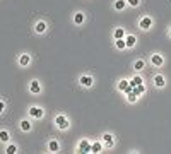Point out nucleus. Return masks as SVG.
I'll list each match as a JSON object with an SVG mask.
<instances>
[{
    "label": "nucleus",
    "instance_id": "nucleus-27",
    "mask_svg": "<svg viewBox=\"0 0 171 154\" xmlns=\"http://www.w3.org/2000/svg\"><path fill=\"white\" fill-rule=\"evenodd\" d=\"M139 2H140V0H127V3H130L132 7H137V5H139Z\"/></svg>",
    "mask_w": 171,
    "mask_h": 154
},
{
    "label": "nucleus",
    "instance_id": "nucleus-5",
    "mask_svg": "<svg viewBox=\"0 0 171 154\" xmlns=\"http://www.w3.org/2000/svg\"><path fill=\"white\" fill-rule=\"evenodd\" d=\"M79 82H80L84 87H91V86H93V77H91V76H82Z\"/></svg>",
    "mask_w": 171,
    "mask_h": 154
},
{
    "label": "nucleus",
    "instance_id": "nucleus-24",
    "mask_svg": "<svg viewBox=\"0 0 171 154\" xmlns=\"http://www.w3.org/2000/svg\"><path fill=\"white\" fill-rule=\"evenodd\" d=\"M0 140H2V142H7V140H9V134H7L5 130L0 132Z\"/></svg>",
    "mask_w": 171,
    "mask_h": 154
},
{
    "label": "nucleus",
    "instance_id": "nucleus-3",
    "mask_svg": "<svg viewBox=\"0 0 171 154\" xmlns=\"http://www.w3.org/2000/svg\"><path fill=\"white\" fill-rule=\"evenodd\" d=\"M139 26H140V29H151L152 19H151V17H142L140 22H139Z\"/></svg>",
    "mask_w": 171,
    "mask_h": 154
},
{
    "label": "nucleus",
    "instance_id": "nucleus-6",
    "mask_svg": "<svg viewBox=\"0 0 171 154\" xmlns=\"http://www.w3.org/2000/svg\"><path fill=\"white\" fill-rule=\"evenodd\" d=\"M128 87H130V80H125V79H123V80H120V82H118V89H120V91H123V93H125Z\"/></svg>",
    "mask_w": 171,
    "mask_h": 154
},
{
    "label": "nucleus",
    "instance_id": "nucleus-10",
    "mask_svg": "<svg viewBox=\"0 0 171 154\" xmlns=\"http://www.w3.org/2000/svg\"><path fill=\"white\" fill-rule=\"evenodd\" d=\"M48 151H50V153H57L58 151V142L57 140H50V142H48Z\"/></svg>",
    "mask_w": 171,
    "mask_h": 154
},
{
    "label": "nucleus",
    "instance_id": "nucleus-11",
    "mask_svg": "<svg viewBox=\"0 0 171 154\" xmlns=\"http://www.w3.org/2000/svg\"><path fill=\"white\" fill-rule=\"evenodd\" d=\"M125 7H127V0H116L115 2V9L116 10H123Z\"/></svg>",
    "mask_w": 171,
    "mask_h": 154
},
{
    "label": "nucleus",
    "instance_id": "nucleus-2",
    "mask_svg": "<svg viewBox=\"0 0 171 154\" xmlns=\"http://www.w3.org/2000/svg\"><path fill=\"white\" fill-rule=\"evenodd\" d=\"M55 123H57L58 129H62V130H63V129H69V120H67V116H63V115L57 116Z\"/></svg>",
    "mask_w": 171,
    "mask_h": 154
},
{
    "label": "nucleus",
    "instance_id": "nucleus-14",
    "mask_svg": "<svg viewBox=\"0 0 171 154\" xmlns=\"http://www.w3.org/2000/svg\"><path fill=\"white\" fill-rule=\"evenodd\" d=\"M34 29H36V33H45V31H46V24L41 21V22H38V24L34 26Z\"/></svg>",
    "mask_w": 171,
    "mask_h": 154
},
{
    "label": "nucleus",
    "instance_id": "nucleus-21",
    "mask_svg": "<svg viewBox=\"0 0 171 154\" xmlns=\"http://www.w3.org/2000/svg\"><path fill=\"white\" fill-rule=\"evenodd\" d=\"M116 48H118V50H123V48H127L125 38H123V39H116Z\"/></svg>",
    "mask_w": 171,
    "mask_h": 154
},
{
    "label": "nucleus",
    "instance_id": "nucleus-26",
    "mask_svg": "<svg viewBox=\"0 0 171 154\" xmlns=\"http://www.w3.org/2000/svg\"><path fill=\"white\" fill-rule=\"evenodd\" d=\"M16 151H17V147H16V146H9V147H7V154H14Z\"/></svg>",
    "mask_w": 171,
    "mask_h": 154
},
{
    "label": "nucleus",
    "instance_id": "nucleus-19",
    "mask_svg": "<svg viewBox=\"0 0 171 154\" xmlns=\"http://www.w3.org/2000/svg\"><path fill=\"white\" fill-rule=\"evenodd\" d=\"M103 151V144L101 142H93V153H101Z\"/></svg>",
    "mask_w": 171,
    "mask_h": 154
},
{
    "label": "nucleus",
    "instance_id": "nucleus-12",
    "mask_svg": "<svg viewBox=\"0 0 171 154\" xmlns=\"http://www.w3.org/2000/svg\"><path fill=\"white\" fill-rule=\"evenodd\" d=\"M154 84H156L157 87H163V86L166 84V82H164V77L163 76H156L154 77Z\"/></svg>",
    "mask_w": 171,
    "mask_h": 154
},
{
    "label": "nucleus",
    "instance_id": "nucleus-29",
    "mask_svg": "<svg viewBox=\"0 0 171 154\" xmlns=\"http://www.w3.org/2000/svg\"><path fill=\"white\" fill-rule=\"evenodd\" d=\"M170 36H171V29H170Z\"/></svg>",
    "mask_w": 171,
    "mask_h": 154
},
{
    "label": "nucleus",
    "instance_id": "nucleus-22",
    "mask_svg": "<svg viewBox=\"0 0 171 154\" xmlns=\"http://www.w3.org/2000/svg\"><path fill=\"white\" fill-rule=\"evenodd\" d=\"M133 69H135V70H142V69H144V60H137L135 65H133Z\"/></svg>",
    "mask_w": 171,
    "mask_h": 154
},
{
    "label": "nucleus",
    "instance_id": "nucleus-16",
    "mask_svg": "<svg viewBox=\"0 0 171 154\" xmlns=\"http://www.w3.org/2000/svg\"><path fill=\"white\" fill-rule=\"evenodd\" d=\"M133 93L139 96V94H142V93H146V87H144V84H139V86H135V87H132Z\"/></svg>",
    "mask_w": 171,
    "mask_h": 154
},
{
    "label": "nucleus",
    "instance_id": "nucleus-13",
    "mask_svg": "<svg viewBox=\"0 0 171 154\" xmlns=\"http://www.w3.org/2000/svg\"><path fill=\"white\" fill-rule=\"evenodd\" d=\"M125 38V31L122 29V28H116V31H115V39H123Z\"/></svg>",
    "mask_w": 171,
    "mask_h": 154
},
{
    "label": "nucleus",
    "instance_id": "nucleus-23",
    "mask_svg": "<svg viewBox=\"0 0 171 154\" xmlns=\"http://www.w3.org/2000/svg\"><path fill=\"white\" fill-rule=\"evenodd\" d=\"M74 21H76V24H82L84 22V14H76Z\"/></svg>",
    "mask_w": 171,
    "mask_h": 154
},
{
    "label": "nucleus",
    "instance_id": "nucleus-1",
    "mask_svg": "<svg viewBox=\"0 0 171 154\" xmlns=\"http://www.w3.org/2000/svg\"><path fill=\"white\" fill-rule=\"evenodd\" d=\"M79 153H93V144H89V140H86V139H82L80 142H79Z\"/></svg>",
    "mask_w": 171,
    "mask_h": 154
},
{
    "label": "nucleus",
    "instance_id": "nucleus-25",
    "mask_svg": "<svg viewBox=\"0 0 171 154\" xmlns=\"http://www.w3.org/2000/svg\"><path fill=\"white\" fill-rule=\"evenodd\" d=\"M127 99H128V101H130V103H133V101H135V99H137V94H135V93H133V91H130V93H128V94H127Z\"/></svg>",
    "mask_w": 171,
    "mask_h": 154
},
{
    "label": "nucleus",
    "instance_id": "nucleus-20",
    "mask_svg": "<svg viewBox=\"0 0 171 154\" xmlns=\"http://www.w3.org/2000/svg\"><path fill=\"white\" fill-rule=\"evenodd\" d=\"M21 129H22L24 132H29V130H31V123H29L27 120H24V122H21Z\"/></svg>",
    "mask_w": 171,
    "mask_h": 154
},
{
    "label": "nucleus",
    "instance_id": "nucleus-28",
    "mask_svg": "<svg viewBox=\"0 0 171 154\" xmlns=\"http://www.w3.org/2000/svg\"><path fill=\"white\" fill-rule=\"evenodd\" d=\"M5 110V103L3 101H0V111H3Z\"/></svg>",
    "mask_w": 171,
    "mask_h": 154
},
{
    "label": "nucleus",
    "instance_id": "nucleus-17",
    "mask_svg": "<svg viewBox=\"0 0 171 154\" xmlns=\"http://www.w3.org/2000/svg\"><path fill=\"white\" fill-rule=\"evenodd\" d=\"M29 62H31V57H29V55H21V58H19L21 65H29Z\"/></svg>",
    "mask_w": 171,
    "mask_h": 154
},
{
    "label": "nucleus",
    "instance_id": "nucleus-9",
    "mask_svg": "<svg viewBox=\"0 0 171 154\" xmlns=\"http://www.w3.org/2000/svg\"><path fill=\"white\" fill-rule=\"evenodd\" d=\"M103 140H104V144H106L108 147H111V146H113V135H111V134H104V135H103Z\"/></svg>",
    "mask_w": 171,
    "mask_h": 154
},
{
    "label": "nucleus",
    "instance_id": "nucleus-18",
    "mask_svg": "<svg viewBox=\"0 0 171 154\" xmlns=\"http://www.w3.org/2000/svg\"><path fill=\"white\" fill-rule=\"evenodd\" d=\"M144 80H142V77H133L132 80H130V87H135V86H139V84H142Z\"/></svg>",
    "mask_w": 171,
    "mask_h": 154
},
{
    "label": "nucleus",
    "instance_id": "nucleus-4",
    "mask_svg": "<svg viewBox=\"0 0 171 154\" xmlns=\"http://www.w3.org/2000/svg\"><path fill=\"white\" fill-rule=\"evenodd\" d=\"M29 115L33 116V118H43V115H45V111H43L41 108H34V106H33V108L29 110Z\"/></svg>",
    "mask_w": 171,
    "mask_h": 154
},
{
    "label": "nucleus",
    "instance_id": "nucleus-15",
    "mask_svg": "<svg viewBox=\"0 0 171 154\" xmlns=\"http://www.w3.org/2000/svg\"><path fill=\"white\" fill-rule=\"evenodd\" d=\"M152 63H154L156 67L163 65V57H161V55H152Z\"/></svg>",
    "mask_w": 171,
    "mask_h": 154
},
{
    "label": "nucleus",
    "instance_id": "nucleus-8",
    "mask_svg": "<svg viewBox=\"0 0 171 154\" xmlns=\"http://www.w3.org/2000/svg\"><path fill=\"white\" fill-rule=\"evenodd\" d=\"M125 43H127L128 48H132V46H135V43H137V38L132 36V34H130V36H125Z\"/></svg>",
    "mask_w": 171,
    "mask_h": 154
},
{
    "label": "nucleus",
    "instance_id": "nucleus-7",
    "mask_svg": "<svg viewBox=\"0 0 171 154\" xmlns=\"http://www.w3.org/2000/svg\"><path fill=\"white\" fill-rule=\"evenodd\" d=\"M29 89H31V93L38 94L39 91H41V86H39V82H38V80H33V82H31V86H29Z\"/></svg>",
    "mask_w": 171,
    "mask_h": 154
}]
</instances>
